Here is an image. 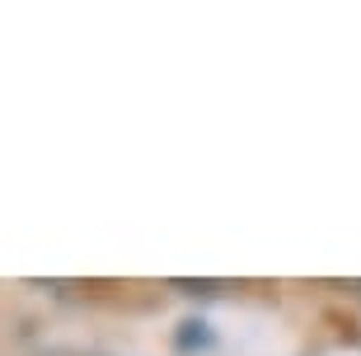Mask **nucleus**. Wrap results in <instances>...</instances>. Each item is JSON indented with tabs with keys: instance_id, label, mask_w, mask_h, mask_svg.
Masks as SVG:
<instances>
[{
	"instance_id": "f257e3e1",
	"label": "nucleus",
	"mask_w": 361,
	"mask_h": 356,
	"mask_svg": "<svg viewBox=\"0 0 361 356\" xmlns=\"http://www.w3.org/2000/svg\"><path fill=\"white\" fill-rule=\"evenodd\" d=\"M192 343H212V333H207V324H183V333H178V347H192Z\"/></svg>"
}]
</instances>
